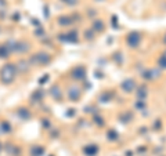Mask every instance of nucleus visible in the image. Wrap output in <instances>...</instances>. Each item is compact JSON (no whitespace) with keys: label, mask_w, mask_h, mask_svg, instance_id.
<instances>
[]
</instances>
